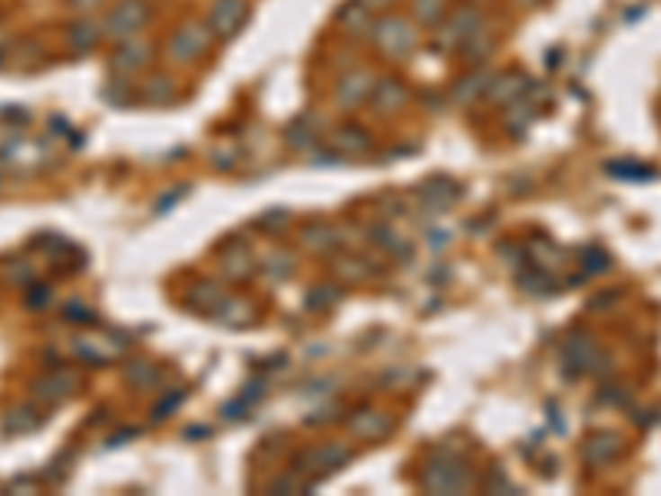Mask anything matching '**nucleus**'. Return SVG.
<instances>
[{"label": "nucleus", "instance_id": "39448f33", "mask_svg": "<svg viewBox=\"0 0 661 496\" xmlns=\"http://www.w3.org/2000/svg\"><path fill=\"white\" fill-rule=\"evenodd\" d=\"M205 50H209V31H205L202 23H195V21L183 23V27L173 33V41H169V53H173L175 60H183V63L199 60Z\"/></svg>", "mask_w": 661, "mask_h": 496}, {"label": "nucleus", "instance_id": "9d476101", "mask_svg": "<svg viewBox=\"0 0 661 496\" xmlns=\"http://www.w3.org/2000/svg\"><path fill=\"white\" fill-rule=\"evenodd\" d=\"M489 80H493V77H489V70H473L467 77V83H460V86H457V100L460 103H473V100H479V96H487Z\"/></svg>", "mask_w": 661, "mask_h": 496}, {"label": "nucleus", "instance_id": "423d86ee", "mask_svg": "<svg viewBox=\"0 0 661 496\" xmlns=\"http://www.w3.org/2000/svg\"><path fill=\"white\" fill-rule=\"evenodd\" d=\"M371 93H374V80H371V73H364V70L347 73L344 80H341V86H337V106L351 110V106H357V103H364Z\"/></svg>", "mask_w": 661, "mask_h": 496}, {"label": "nucleus", "instance_id": "1a4fd4ad", "mask_svg": "<svg viewBox=\"0 0 661 496\" xmlns=\"http://www.w3.org/2000/svg\"><path fill=\"white\" fill-rule=\"evenodd\" d=\"M519 90H523V77H519V73H503V77H493V80H489L487 100L513 103Z\"/></svg>", "mask_w": 661, "mask_h": 496}, {"label": "nucleus", "instance_id": "f8f14e48", "mask_svg": "<svg viewBox=\"0 0 661 496\" xmlns=\"http://www.w3.org/2000/svg\"><path fill=\"white\" fill-rule=\"evenodd\" d=\"M443 14H447V0H414V21L424 23V27L440 23Z\"/></svg>", "mask_w": 661, "mask_h": 496}, {"label": "nucleus", "instance_id": "f03ea898", "mask_svg": "<svg viewBox=\"0 0 661 496\" xmlns=\"http://www.w3.org/2000/svg\"><path fill=\"white\" fill-rule=\"evenodd\" d=\"M149 21V4L146 0H122L120 7H112L106 23H103V33L110 41H130L136 31H143V23Z\"/></svg>", "mask_w": 661, "mask_h": 496}, {"label": "nucleus", "instance_id": "4468645a", "mask_svg": "<svg viewBox=\"0 0 661 496\" xmlns=\"http://www.w3.org/2000/svg\"><path fill=\"white\" fill-rule=\"evenodd\" d=\"M364 4H380V0H364Z\"/></svg>", "mask_w": 661, "mask_h": 496}, {"label": "nucleus", "instance_id": "0eeeda50", "mask_svg": "<svg viewBox=\"0 0 661 496\" xmlns=\"http://www.w3.org/2000/svg\"><path fill=\"white\" fill-rule=\"evenodd\" d=\"M149 57H153V47L143 41H122L120 50H116V57H112V67H120L122 73H136L143 70L146 63H149Z\"/></svg>", "mask_w": 661, "mask_h": 496}, {"label": "nucleus", "instance_id": "9b49d317", "mask_svg": "<svg viewBox=\"0 0 661 496\" xmlns=\"http://www.w3.org/2000/svg\"><path fill=\"white\" fill-rule=\"evenodd\" d=\"M100 27H96V23L93 21H76L70 27V43H73V50L76 53H86V50H93V47H96V41H100Z\"/></svg>", "mask_w": 661, "mask_h": 496}, {"label": "nucleus", "instance_id": "f257e3e1", "mask_svg": "<svg viewBox=\"0 0 661 496\" xmlns=\"http://www.w3.org/2000/svg\"><path fill=\"white\" fill-rule=\"evenodd\" d=\"M374 43L384 57L404 60V57H410L414 47H417V31H414V23L404 21V17H384V21L374 27Z\"/></svg>", "mask_w": 661, "mask_h": 496}, {"label": "nucleus", "instance_id": "7ed1b4c3", "mask_svg": "<svg viewBox=\"0 0 661 496\" xmlns=\"http://www.w3.org/2000/svg\"><path fill=\"white\" fill-rule=\"evenodd\" d=\"M477 33H483V17L477 11H457L453 17H443L440 21V53L460 50Z\"/></svg>", "mask_w": 661, "mask_h": 496}, {"label": "nucleus", "instance_id": "ddd939ff", "mask_svg": "<svg viewBox=\"0 0 661 496\" xmlns=\"http://www.w3.org/2000/svg\"><path fill=\"white\" fill-rule=\"evenodd\" d=\"M73 7H80V11H90V7H96L100 0H70Z\"/></svg>", "mask_w": 661, "mask_h": 496}, {"label": "nucleus", "instance_id": "6e6552de", "mask_svg": "<svg viewBox=\"0 0 661 496\" xmlns=\"http://www.w3.org/2000/svg\"><path fill=\"white\" fill-rule=\"evenodd\" d=\"M371 96H374L377 113H394V110H400V106L407 103V86H404L400 80H394V77H387V80L380 83V86H377Z\"/></svg>", "mask_w": 661, "mask_h": 496}, {"label": "nucleus", "instance_id": "20e7f679", "mask_svg": "<svg viewBox=\"0 0 661 496\" xmlns=\"http://www.w3.org/2000/svg\"><path fill=\"white\" fill-rule=\"evenodd\" d=\"M248 23V0H215L209 11V31L219 41H232Z\"/></svg>", "mask_w": 661, "mask_h": 496}]
</instances>
